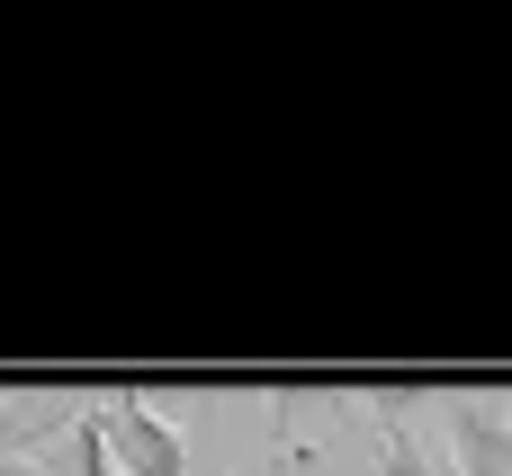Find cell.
Returning a JSON list of instances; mask_svg holds the SVG:
<instances>
[{
  "label": "cell",
  "mask_w": 512,
  "mask_h": 476,
  "mask_svg": "<svg viewBox=\"0 0 512 476\" xmlns=\"http://www.w3.org/2000/svg\"><path fill=\"white\" fill-rule=\"evenodd\" d=\"M432 423H441L450 476H512V405H495V396H432Z\"/></svg>",
  "instance_id": "6da1fadb"
},
{
  "label": "cell",
  "mask_w": 512,
  "mask_h": 476,
  "mask_svg": "<svg viewBox=\"0 0 512 476\" xmlns=\"http://www.w3.org/2000/svg\"><path fill=\"white\" fill-rule=\"evenodd\" d=\"M99 423H108V450H117V476H189V441L135 396V387H117V396H99Z\"/></svg>",
  "instance_id": "7a4b0ae2"
},
{
  "label": "cell",
  "mask_w": 512,
  "mask_h": 476,
  "mask_svg": "<svg viewBox=\"0 0 512 476\" xmlns=\"http://www.w3.org/2000/svg\"><path fill=\"white\" fill-rule=\"evenodd\" d=\"M378 423V476H450V459L414 432V396H360Z\"/></svg>",
  "instance_id": "3957f363"
},
{
  "label": "cell",
  "mask_w": 512,
  "mask_h": 476,
  "mask_svg": "<svg viewBox=\"0 0 512 476\" xmlns=\"http://www.w3.org/2000/svg\"><path fill=\"white\" fill-rule=\"evenodd\" d=\"M0 476H72V468H45L36 450H0Z\"/></svg>",
  "instance_id": "277c9868"
},
{
  "label": "cell",
  "mask_w": 512,
  "mask_h": 476,
  "mask_svg": "<svg viewBox=\"0 0 512 476\" xmlns=\"http://www.w3.org/2000/svg\"><path fill=\"white\" fill-rule=\"evenodd\" d=\"M288 414H297V405H288ZM297 450H306V441H288L279 459H261V468H252V476H279V468H297Z\"/></svg>",
  "instance_id": "5b68a950"
},
{
  "label": "cell",
  "mask_w": 512,
  "mask_h": 476,
  "mask_svg": "<svg viewBox=\"0 0 512 476\" xmlns=\"http://www.w3.org/2000/svg\"><path fill=\"white\" fill-rule=\"evenodd\" d=\"M306 476H315V450H306Z\"/></svg>",
  "instance_id": "8992f818"
}]
</instances>
